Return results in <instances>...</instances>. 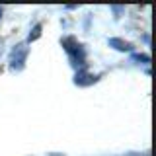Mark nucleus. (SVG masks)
Listing matches in <instances>:
<instances>
[{"mask_svg":"<svg viewBox=\"0 0 156 156\" xmlns=\"http://www.w3.org/2000/svg\"><path fill=\"white\" fill-rule=\"evenodd\" d=\"M143 156H148V154H143Z\"/></svg>","mask_w":156,"mask_h":156,"instance_id":"4","label":"nucleus"},{"mask_svg":"<svg viewBox=\"0 0 156 156\" xmlns=\"http://www.w3.org/2000/svg\"><path fill=\"white\" fill-rule=\"evenodd\" d=\"M62 47L66 49L68 57H70V62L74 66L84 65V49H82L80 43H76L72 37H66V39H62Z\"/></svg>","mask_w":156,"mask_h":156,"instance_id":"1","label":"nucleus"},{"mask_svg":"<svg viewBox=\"0 0 156 156\" xmlns=\"http://www.w3.org/2000/svg\"><path fill=\"white\" fill-rule=\"evenodd\" d=\"M109 45L115 47L117 51H131V49H133V45H131V43L121 41V39H109Z\"/></svg>","mask_w":156,"mask_h":156,"instance_id":"3","label":"nucleus"},{"mask_svg":"<svg viewBox=\"0 0 156 156\" xmlns=\"http://www.w3.org/2000/svg\"><path fill=\"white\" fill-rule=\"evenodd\" d=\"M26 58H27V47H26V43H20L10 53V68L12 70H22Z\"/></svg>","mask_w":156,"mask_h":156,"instance_id":"2","label":"nucleus"}]
</instances>
